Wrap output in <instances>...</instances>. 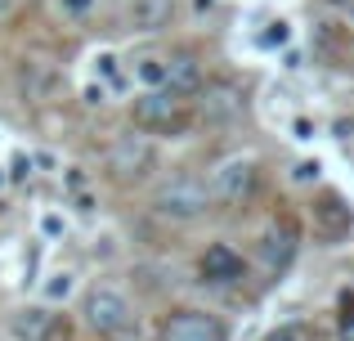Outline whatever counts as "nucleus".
Returning a JSON list of instances; mask_svg holds the SVG:
<instances>
[{"instance_id": "nucleus-4", "label": "nucleus", "mask_w": 354, "mask_h": 341, "mask_svg": "<svg viewBox=\"0 0 354 341\" xmlns=\"http://www.w3.org/2000/svg\"><path fill=\"white\" fill-rule=\"evenodd\" d=\"M157 341H229V328L220 315H207V310H175L162 319Z\"/></svg>"}, {"instance_id": "nucleus-5", "label": "nucleus", "mask_w": 354, "mask_h": 341, "mask_svg": "<svg viewBox=\"0 0 354 341\" xmlns=\"http://www.w3.org/2000/svg\"><path fill=\"white\" fill-rule=\"evenodd\" d=\"M310 225H314V234H319L323 243H341V238H350V229H354V207L337 189H323L319 198L310 202Z\"/></svg>"}, {"instance_id": "nucleus-15", "label": "nucleus", "mask_w": 354, "mask_h": 341, "mask_svg": "<svg viewBox=\"0 0 354 341\" xmlns=\"http://www.w3.org/2000/svg\"><path fill=\"white\" fill-rule=\"evenodd\" d=\"M63 5V14H72V18H86L90 9H95V0H59Z\"/></svg>"}, {"instance_id": "nucleus-10", "label": "nucleus", "mask_w": 354, "mask_h": 341, "mask_svg": "<svg viewBox=\"0 0 354 341\" xmlns=\"http://www.w3.org/2000/svg\"><path fill=\"white\" fill-rule=\"evenodd\" d=\"M198 274H202V283H238L247 274V261L229 243H211L198 261Z\"/></svg>"}, {"instance_id": "nucleus-16", "label": "nucleus", "mask_w": 354, "mask_h": 341, "mask_svg": "<svg viewBox=\"0 0 354 341\" xmlns=\"http://www.w3.org/2000/svg\"><path fill=\"white\" fill-rule=\"evenodd\" d=\"M337 341H354V310H346L337 324Z\"/></svg>"}, {"instance_id": "nucleus-1", "label": "nucleus", "mask_w": 354, "mask_h": 341, "mask_svg": "<svg viewBox=\"0 0 354 341\" xmlns=\"http://www.w3.org/2000/svg\"><path fill=\"white\" fill-rule=\"evenodd\" d=\"M130 122L148 135H184L193 122V108H189V95H175L166 86H148L144 95L130 104Z\"/></svg>"}, {"instance_id": "nucleus-9", "label": "nucleus", "mask_w": 354, "mask_h": 341, "mask_svg": "<svg viewBox=\"0 0 354 341\" xmlns=\"http://www.w3.org/2000/svg\"><path fill=\"white\" fill-rule=\"evenodd\" d=\"M162 86L175 90V95H198V86L207 81V72H202V59L193 50H175L171 59H162Z\"/></svg>"}, {"instance_id": "nucleus-17", "label": "nucleus", "mask_w": 354, "mask_h": 341, "mask_svg": "<svg viewBox=\"0 0 354 341\" xmlns=\"http://www.w3.org/2000/svg\"><path fill=\"white\" fill-rule=\"evenodd\" d=\"M265 341H301V328H278V333H269Z\"/></svg>"}, {"instance_id": "nucleus-12", "label": "nucleus", "mask_w": 354, "mask_h": 341, "mask_svg": "<svg viewBox=\"0 0 354 341\" xmlns=\"http://www.w3.org/2000/svg\"><path fill=\"white\" fill-rule=\"evenodd\" d=\"M175 14V0H130V27L135 32H162Z\"/></svg>"}, {"instance_id": "nucleus-13", "label": "nucleus", "mask_w": 354, "mask_h": 341, "mask_svg": "<svg viewBox=\"0 0 354 341\" xmlns=\"http://www.w3.org/2000/svg\"><path fill=\"white\" fill-rule=\"evenodd\" d=\"M45 324H50V310H23V315L14 319V337H23V341H41Z\"/></svg>"}, {"instance_id": "nucleus-11", "label": "nucleus", "mask_w": 354, "mask_h": 341, "mask_svg": "<svg viewBox=\"0 0 354 341\" xmlns=\"http://www.w3.org/2000/svg\"><path fill=\"white\" fill-rule=\"evenodd\" d=\"M292 256H296V225H292V220H278V225H269L265 243H260V261H265V270H269V274L287 270V265H292Z\"/></svg>"}, {"instance_id": "nucleus-7", "label": "nucleus", "mask_w": 354, "mask_h": 341, "mask_svg": "<svg viewBox=\"0 0 354 341\" xmlns=\"http://www.w3.org/2000/svg\"><path fill=\"white\" fill-rule=\"evenodd\" d=\"M256 184H260V167L251 158H234V162H225V167L216 171L211 193H216L220 202H229V207H242V202H251Z\"/></svg>"}, {"instance_id": "nucleus-14", "label": "nucleus", "mask_w": 354, "mask_h": 341, "mask_svg": "<svg viewBox=\"0 0 354 341\" xmlns=\"http://www.w3.org/2000/svg\"><path fill=\"white\" fill-rule=\"evenodd\" d=\"M162 59H139V81H144V86H162Z\"/></svg>"}, {"instance_id": "nucleus-2", "label": "nucleus", "mask_w": 354, "mask_h": 341, "mask_svg": "<svg viewBox=\"0 0 354 341\" xmlns=\"http://www.w3.org/2000/svg\"><path fill=\"white\" fill-rule=\"evenodd\" d=\"M207 207H211V189L193 175H175L171 184H162L153 193V211L166 220H198Z\"/></svg>"}, {"instance_id": "nucleus-6", "label": "nucleus", "mask_w": 354, "mask_h": 341, "mask_svg": "<svg viewBox=\"0 0 354 341\" xmlns=\"http://www.w3.org/2000/svg\"><path fill=\"white\" fill-rule=\"evenodd\" d=\"M153 167H157V149L144 135H121L113 144V153H108V171H113L117 180H144Z\"/></svg>"}, {"instance_id": "nucleus-3", "label": "nucleus", "mask_w": 354, "mask_h": 341, "mask_svg": "<svg viewBox=\"0 0 354 341\" xmlns=\"http://www.w3.org/2000/svg\"><path fill=\"white\" fill-rule=\"evenodd\" d=\"M81 315H86V324L95 328L99 337H121V333H130V324H135L130 301L121 297V292H113V288H90L86 301H81Z\"/></svg>"}, {"instance_id": "nucleus-8", "label": "nucleus", "mask_w": 354, "mask_h": 341, "mask_svg": "<svg viewBox=\"0 0 354 341\" xmlns=\"http://www.w3.org/2000/svg\"><path fill=\"white\" fill-rule=\"evenodd\" d=\"M202 104H198V117H207V122H229V117H238L242 108H247V99H242L238 86H229V81H202L198 86Z\"/></svg>"}]
</instances>
